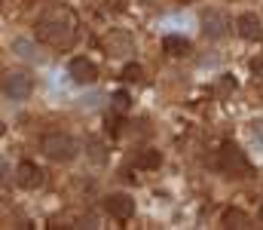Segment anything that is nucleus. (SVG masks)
I'll return each mask as SVG.
<instances>
[{
	"mask_svg": "<svg viewBox=\"0 0 263 230\" xmlns=\"http://www.w3.org/2000/svg\"><path fill=\"white\" fill-rule=\"evenodd\" d=\"M220 169H223L227 175H233V178H248V175H251L248 156L239 151L236 145H223V148H220Z\"/></svg>",
	"mask_w": 263,
	"mask_h": 230,
	"instance_id": "nucleus-3",
	"label": "nucleus"
},
{
	"mask_svg": "<svg viewBox=\"0 0 263 230\" xmlns=\"http://www.w3.org/2000/svg\"><path fill=\"white\" fill-rule=\"evenodd\" d=\"M159 163H162L159 151H141V153H138V160H135V166H138V169H144V172L159 169Z\"/></svg>",
	"mask_w": 263,
	"mask_h": 230,
	"instance_id": "nucleus-13",
	"label": "nucleus"
},
{
	"mask_svg": "<svg viewBox=\"0 0 263 230\" xmlns=\"http://www.w3.org/2000/svg\"><path fill=\"white\" fill-rule=\"evenodd\" d=\"M162 49H165V56L181 59V56H187V52H190V43H187L184 37H178V34H168V37L162 40Z\"/></svg>",
	"mask_w": 263,
	"mask_h": 230,
	"instance_id": "nucleus-11",
	"label": "nucleus"
},
{
	"mask_svg": "<svg viewBox=\"0 0 263 230\" xmlns=\"http://www.w3.org/2000/svg\"><path fill=\"white\" fill-rule=\"evenodd\" d=\"M260 212H263V209H260Z\"/></svg>",
	"mask_w": 263,
	"mask_h": 230,
	"instance_id": "nucleus-20",
	"label": "nucleus"
},
{
	"mask_svg": "<svg viewBox=\"0 0 263 230\" xmlns=\"http://www.w3.org/2000/svg\"><path fill=\"white\" fill-rule=\"evenodd\" d=\"M12 52L31 59V56H34V46H31V40H12Z\"/></svg>",
	"mask_w": 263,
	"mask_h": 230,
	"instance_id": "nucleus-14",
	"label": "nucleus"
},
{
	"mask_svg": "<svg viewBox=\"0 0 263 230\" xmlns=\"http://www.w3.org/2000/svg\"><path fill=\"white\" fill-rule=\"evenodd\" d=\"M223 227H251V218L242 209H227L223 212Z\"/></svg>",
	"mask_w": 263,
	"mask_h": 230,
	"instance_id": "nucleus-12",
	"label": "nucleus"
},
{
	"mask_svg": "<svg viewBox=\"0 0 263 230\" xmlns=\"http://www.w3.org/2000/svg\"><path fill=\"white\" fill-rule=\"evenodd\" d=\"M227 31H230V15H227V12H220V9H208V12L202 15V34H205L208 40H220V37H227Z\"/></svg>",
	"mask_w": 263,
	"mask_h": 230,
	"instance_id": "nucleus-5",
	"label": "nucleus"
},
{
	"mask_svg": "<svg viewBox=\"0 0 263 230\" xmlns=\"http://www.w3.org/2000/svg\"><path fill=\"white\" fill-rule=\"evenodd\" d=\"M15 181H18V187H25V190H37V187L43 184V169H40L37 163L25 160V163H18V169H15Z\"/></svg>",
	"mask_w": 263,
	"mask_h": 230,
	"instance_id": "nucleus-7",
	"label": "nucleus"
},
{
	"mask_svg": "<svg viewBox=\"0 0 263 230\" xmlns=\"http://www.w3.org/2000/svg\"><path fill=\"white\" fill-rule=\"evenodd\" d=\"M40 151L46 153L52 163H67V160L77 156V141L70 135H65V132H46L40 138Z\"/></svg>",
	"mask_w": 263,
	"mask_h": 230,
	"instance_id": "nucleus-2",
	"label": "nucleus"
},
{
	"mask_svg": "<svg viewBox=\"0 0 263 230\" xmlns=\"http://www.w3.org/2000/svg\"><path fill=\"white\" fill-rule=\"evenodd\" d=\"M67 74H70L73 83L89 86V83H95V80H98V68H95V62H89V59H73V62H70V68H67Z\"/></svg>",
	"mask_w": 263,
	"mask_h": 230,
	"instance_id": "nucleus-8",
	"label": "nucleus"
},
{
	"mask_svg": "<svg viewBox=\"0 0 263 230\" xmlns=\"http://www.w3.org/2000/svg\"><path fill=\"white\" fill-rule=\"evenodd\" d=\"M141 74H144L141 65H126V68H123V80H126V83H138Z\"/></svg>",
	"mask_w": 263,
	"mask_h": 230,
	"instance_id": "nucleus-15",
	"label": "nucleus"
},
{
	"mask_svg": "<svg viewBox=\"0 0 263 230\" xmlns=\"http://www.w3.org/2000/svg\"><path fill=\"white\" fill-rule=\"evenodd\" d=\"M114 108H117V111H126V108H129V92H117V95H114Z\"/></svg>",
	"mask_w": 263,
	"mask_h": 230,
	"instance_id": "nucleus-17",
	"label": "nucleus"
},
{
	"mask_svg": "<svg viewBox=\"0 0 263 230\" xmlns=\"http://www.w3.org/2000/svg\"><path fill=\"white\" fill-rule=\"evenodd\" d=\"M236 31H239L242 40H251V43L263 37V25H260V19H257L254 12H242V15L236 19Z\"/></svg>",
	"mask_w": 263,
	"mask_h": 230,
	"instance_id": "nucleus-9",
	"label": "nucleus"
},
{
	"mask_svg": "<svg viewBox=\"0 0 263 230\" xmlns=\"http://www.w3.org/2000/svg\"><path fill=\"white\" fill-rule=\"evenodd\" d=\"M120 126H123V120H120V117H110V114H107V129H110L114 135L120 132Z\"/></svg>",
	"mask_w": 263,
	"mask_h": 230,
	"instance_id": "nucleus-18",
	"label": "nucleus"
},
{
	"mask_svg": "<svg viewBox=\"0 0 263 230\" xmlns=\"http://www.w3.org/2000/svg\"><path fill=\"white\" fill-rule=\"evenodd\" d=\"M181 3H193V0H181Z\"/></svg>",
	"mask_w": 263,
	"mask_h": 230,
	"instance_id": "nucleus-19",
	"label": "nucleus"
},
{
	"mask_svg": "<svg viewBox=\"0 0 263 230\" xmlns=\"http://www.w3.org/2000/svg\"><path fill=\"white\" fill-rule=\"evenodd\" d=\"M104 209H107L110 218H117V221H129L132 215H135V200H132L129 193H110V197L104 200Z\"/></svg>",
	"mask_w": 263,
	"mask_h": 230,
	"instance_id": "nucleus-6",
	"label": "nucleus"
},
{
	"mask_svg": "<svg viewBox=\"0 0 263 230\" xmlns=\"http://www.w3.org/2000/svg\"><path fill=\"white\" fill-rule=\"evenodd\" d=\"M233 89H236V80H233V77H220V83H217V95H220V98H223V95H230V92H233Z\"/></svg>",
	"mask_w": 263,
	"mask_h": 230,
	"instance_id": "nucleus-16",
	"label": "nucleus"
},
{
	"mask_svg": "<svg viewBox=\"0 0 263 230\" xmlns=\"http://www.w3.org/2000/svg\"><path fill=\"white\" fill-rule=\"evenodd\" d=\"M104 49H107V56H126V52L135 49V40H132V34H126V31H110Z\"/></svg>",
	"mask_w": 263,
	"mask_h": 230,
	"instance_id": "nucleus-10",
	"label": "nucleus"
},
{
	"mask_svg": "<svg viewBox=\"0 0 263 230\" xmlns=\"http://www.w3.org/2000/svg\"><path fill=\"white\" fill-rule=\"evenodd\" d=\"M0 86H3V95H6V98H12V101H25V98L31 95V89H34L31 77L22 74V71H6Z\"/></svg>",
	"mask_w": 263,
	"mask_h": 230,
	"instance_id": "nucleus-4",
	"label": "nucleus"
},
{
	"mask_svg": "<svg viewBox=\"0 0 263 230\" xmlns=\"http://www.w3.org/2000/svg\"><path fill=\"white\" fill-rule=\"evenodd\" d=\"M37 40L52 46V49H67L77 40V15L67 6H55L46 15L37 19Z\"/></svg>",
	"mask_w": 263,
	"mask_h": 230,
	"instance_id": "nucleus-1",
	"label": "nucleus"
}]
</instances>
